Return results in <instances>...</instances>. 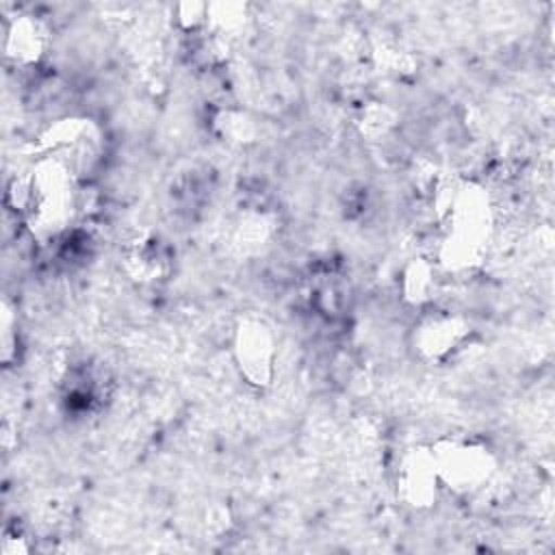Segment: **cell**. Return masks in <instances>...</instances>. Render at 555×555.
Here are the masks:
<instances>
[{
  "label": "cell",
  "mask_w": 555,
  "mask_h": 555,
  "mask_svg": "<svg viewBox=\"0 0 555 555\" xmlns=\"http://www.w3.org/2000/svg\"><path fill=\"white\" fill-rule=\"evenodd\" d=\"M438 477L436 468V457L429 453H412L405 457L401 466V490L408 496V501L416 503H427L434 496V483Z\"/></svg>",
  "instance_id": "1"
},
{
  "label": "cell",
  "mask_w": 555,
  "mask_h": 555,
  "mask_svg": "<svg viewBox=\"0 0 555 555\" xmlns=\"http://www.w3.org/2000/svg\"><path fill=\"white\" fill-rule=\"evenodd\" d=\"M238 351H241V366L245 369V375L256 384L264 382L271 369V356H273L269 332L260 325L249 327V332L243 334Z\"/></svg>",
  "instance_id": "2"
}]
</instances>
